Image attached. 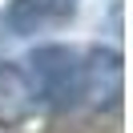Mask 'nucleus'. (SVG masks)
<instances>
[{
    "label": "nucleus",
    "mask_w": 133,
    "mask_h": 133,
    "mask_svg": "<svg viewBox=\"0 0 133 133\" xmlns=\"http://www.w3.org/2000/svg\"><path fill=\"white\" fill-rule=\"evenodd\" d=\"M36 105L73 109L81 105V49L73 44H41L20 65Z\"/></svg>",
    "instance_id": "f257e3e1"
},
{
    "label": "nucleus",
    "mask_w": 133,
    "mask_h": 133,
    "mask_svg": "<svg viewBox=\"0 0 133 133\" xmlns=\"http://www.w3.org/2000/svg\"><path fill=\"white\" fill-rule=\"evenodd\" d=\"M117 101H121V52L117 49L81 52V105L113 109Z\"/></svg>",
    "instance_id": "f03ea898"
},
{
    "label": "nucleus",
    "mask_w": 133,
    "mask_h": 133,
    "mask_svg": "<svg viewBox=\"0 0 133 133\" xmlns=\"http://www.w3.org/2000/svg\"><path fill=\"white\" fill-rule=\"evenodd\" d=\"M73 12H77V0H12L0 24L12 36H32V32H44V28L69 20Z\"/></svg>",
    "instance_id": "7ed1b4c3"
},
{
    "label": "nucleus",
    "mask_w": 133,
    "mask_h": 133,
    "mask_svg": "<svg viewBox=\"0 0 133 133\" xmlns=\"http://www.w3.org/2000/svg\"><path fill=\"white\" fill-rule=\"evenodd\" d=\"M32 105L36 101H32V89H28L20 65L0 61V125H16L20 117H28Z\"/></svg>",
    "instance_id": "20e7f679"
}]
</instances>
